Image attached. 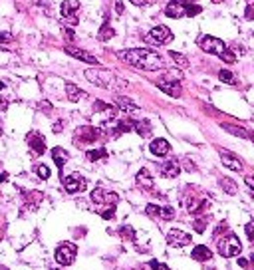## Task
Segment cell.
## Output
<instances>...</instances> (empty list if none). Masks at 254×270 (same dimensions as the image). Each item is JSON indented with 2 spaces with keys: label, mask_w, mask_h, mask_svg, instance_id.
<instances>
[{
  "label": "cell",
  "mask_w": 254,
  "mask_h": 270,
  "mask_svg": "<svg viewBox=\"0 0 254 270\" xmlns=\"http://www.w3.org/2000/svg\"><path fill=\"white\" fill-rule=\"evenodd\" d=\"M115 10H117V14H123V4H121V0H117V2H115Z\"/></svg>",
  "instance_id": "cell-38"
},
{
  "label": "cell",
  "mask_w": 254,
  "mask_h": 270,
  "mask_svg": "<svg viewBox=\"0 0 254 270\" xmlns=\"http://www.w3.org/2000/svg\"><path fill=\"white\" fill-rule=\"evenodd\" d=\"M135 181H137L139 185H143V187H153V177H151V173H149L147 169H141V171L137 173Z\"/></svg>",
  "instance_id": "cell-22"
},
{
  "label": "cell",
  "mask_w": 254,
  "mask_h": 270,
  "mask_svg": "<svg viewBox=\"0 0 254 270\" xmlns=\"http://www.w3.org/2000/svg\"><path fill=\"white\" fill-rule=\"evenodd\" d=\"M0 270H6V268H0Z\"/></svg>",
  "instance_id": "cell-45"
},
{
  "label": "cell",
  "mask_w": 254,
  "mask_h": 270,
  "mask_svg": "<svg viewBox=\"0 0 254 270\" xmlns=\"http://www.w3.org/2000/svg\"><path fill=\"white\" fill-rule=\"evenodd\" d=\"M91 84H95V86H99V88H108V90H112V88H115V86H119L121 82L110 72V70H85V74H84Z\"/></svg>",
  "instance_id": "cell-3"
},
{
  "label": "cell",
  "mask_w": 254,
  "mask_h": 270,
  "mask_svg": "<svg viewBox=\"0 0 254 270\" xmlns=\"http://www.w3.org/2000/svg\"><path fill=\"white\" fill-rule=\"evenodd\" d=\"M223 129H226V131H230V133H234V135H238V137H252L246 129H240V127H236V125H228V123H223Z\"/></svg>",
  "instance_id": "cell-24"
},
{
  "label": "cell",
  "mask_w": 254,
  "mask_h": 270,
  "mask_svg": "<svg viewBox=\"0 0 254 270\" xmlns=\"http://www.w3.org/2000/svg\"><path fill=\"white\" fill-rule=\"evenodd\" d=\"M52 270H54V268H52Z\"/></svg>",
  "instance_id": "cell-46"
},
{
  "label": "cell",
  "mask_w": 254,
  "mask_h": 270,
  "mask_svg": "<svg viewBox=\"0 0 254 270\" xmlns=\"http://www.w3.org/2000/svg\"><path fill=\"white\" fill-rule=\"evenodd\" d=\"M135 270H143V268H135Z\"/></svg>",
  "instance_id": "cell-44"
},
{
  "label": "cell",
  "mask_w": 254,
  "mask_h": 270,
  "mask_svg": "<svg viewBox=\"0 0 254 270\" xmlns=\"http://www.w3.org/2000/svg\"><path fill=\"white\" fill-rule=\"evenodd\" d=\"M0 133H2V123H0Z\"/></svg>",
  "instance_id": "cell-43"
},
{
  "label": "cell",
  "mask_w": 254,
  "mask_h": 270,
  "mask_svg": "<svg viewBox=\"0 0 254 270\" xmlns=\"http://www.w3.org/2000/svg\"><path fill=\"white\" fill-rule=\"evenodd\" d=\"M219 78H221V82H225V84H236L234 74L228 72V70H221V72H219Z\"/></svg>",
  "instance_id": "cell-27"
},
{
  "label": "cell",
  "mask_w": 254,
  "mask_h": 270,
  "mask_svg": "<svg viewBox=\"0 0 254 270\" xmlns=\"http://www.w3.org/2000/svg\"><path fill=\"white\" fill-rule=\"evenodd\" d=\"M121 235H123L125 239H135V233H133L131 227H123V229H121Z\"/></svg>",
  "instance_id": "cell-34"
},
{
  "label": "cell",
  "mask_w": 254,
  "mask_h": 270,
  "mask_svg": "<svg viewBox=\"0 0 254 270\" xmlns=\"http://www.w3.org/2000/svg\"><path fill=\"white\" fill-rule=\"evenodd\" d=\"M200 50L202 52H207V54H215V56H221L223 62L226 64H234L236 58H234V54L226 50V44L215 36H205L200 40Z\"/></svg>",
  "instance_id": "cell-2"
},
{
  "label": "cell",
  "mask_w": 254,
  "mask_h": 270,
  "mask_svg": "<svg viewBox=\"0 0 254 270\" xmlns=\"http://www.w3.org/2000/svg\"><path fill=\"white\" fill-rule=\"evenodd\" d=\"M221 185H223V189H225L226 193H230V195L236 193V185H234V181H230V179H223Z\"/></svg>",
  "instance_id": "cell-30"
},
{
  "label": "cell",
  "mask_w": 254,
  "mask_h": 270,
  "mask_svg": "<svg viewBox=\"0 0 254 270\" xmlns=\"http://www.w3.org/2000/svg\"><path fill=\"white\" fill-rule=\"evenodd\" d=\"M149 149H151V153L157 155V157H165L171 151V145L167 143V139H155V141H151Z\"/></svg>",
  "instance_id": "cell-18"
},
{
  "label": "cell",
  "mask_w": 254,
  "mask_h": 270,
  "mask_svg": "<svg viewBox=\"0 0 254 270\" xmlns=\"http://www.w3.org/2000/svg\"><path fill=\"white\" fill-rule=\"evenodd\" d=\"M66 91H68V99H72L74 103L84 97V91H82L78 86H74V84H68V86H66Z\"/></svg>",
  "instance_id": "cell-23"
},
{
  "label": "cell",
  "mask_w": 254,
  "mask_h": 270,
  "mask_svg": "<svg viewBox=\"0 0 254 270\" xmlns=\"http://www.w3.org/2000/svg\"><path fill=\"white\" fill-rule=\"evenodd\" d=\"M246 237H248V240L254 242V221H250V223L246 225Z\"/></svg>",
  "instance_id": "cell-32"
},
{
  "label": "cell",
  "mask_w": 254,
  "mask_h": 270,
  "mask_svg": "<svg viewBox=\"0 0 254 270\" xmlns=\"http://www.w3.org/2000/svg\"><path fill=\"white\" fill-rule=\"evenodd\" d=\"M221 159H223V163H225V167H228V169H232V171H242V161L240 159H236L232 153H228V151H221Z\"/></svg>",
  "instance_id": "cell-15"
},
{
  "label": "cell",
  "mask_w": 254,
  "mask_h": 270,
  "mask_svg": "<svg viewBox=\"0 0 254 270\" xmlns=\"http://www.w3.org/2000/svg\"><path fill=\"white\" fill-rule=\"evenodd\" d=\"M10 40H12V38H10L8 32H0V42H2V44H4V42H10Z\"/></svg>",
  "instance_id": "cell-35"
},
{
  "label": "cell",
  "mask_w": 254,
  "mask_h": 270,
  "mask_svg": "<svg viewBox=\"0 0 254 270\" xmlns=\"http://www.w3.org/2000/svg\"><path fill=\"white\" fill-rule=\"evenodd\" d=\"M115 105L119 107L121 112H125V114H135V112L139 110V105H137L133 99L123 97V95H117V97H115Z\"/></svg>",
  "instance_id": "cell-17"
},
{
  "label": "cell",
  "mask_w": 254,
  "mask_h": 270,
  "mask_svg": "<svg viewBox=\"0 0 254 270\" xmlns=\"http://www.w3.org/2000/svg\"><path fill=\"white\" fill-rule=\"evenodd\" d=\"M99 135H101V131L95 129V127H80V129L76 131V137H78L80 141H87V143L95 141Z\"/></svg>",
  "instance_id": "cell-16"
},
{
  "label": "cell",
  "mask_w": 254,
  "mask_h": 270,
  "mask_svg": "<svg viewBox=\"0 0 254 270\" xmlns=\"http://www.w3.org/2000/svg\"><path fill=\"white\" fill-rule=\"evenodd\" d=\"M169 56H171V58H173V60L177 62V66H183V68H187V66H189L187 58H185V56H181V54H179V52H171V54H169Z\"/></svg>",
  "instance_id": "cell-29"
},
{
  "label": "cell",
  "mask_w": 254,
  "mask_h": 270,
  "mask_svg": "<svg viewBox=\"0 0 254 270\" xmlns=\"http://www.w3.org/2000/svg\"><path fill=\"white\" fill-rule=\"evenodd\" d=\"M187 4L189 2H185V0H171L165 8V14L169 18H183L187 16Z\"/></svg>",
  "instance_id": "cell-10"
},
{
  "label": "cell",
  "mask_w": 254,
  "mask_h": 270,
  "mask_svg": "<svg viewBox=\"0 0 254 270\" xmlns=\"http://www.w3.org/2000/svg\"><path fill=\"white\" fill-rule=\"evenodd\" d=\"M6 177H8L6 173H2V171H0V183H4V181H6Z\"/></svg>",
  "instance_id": "cell-41"
},
{
  "label": "cell",
  "mask_w": 254,
  "mask_h": 270,
  "mask_svg": "<svg viewBox=\"0 0 254 270\" xmlns=\"http://www.w3.org/2000/svg\"><path fill=\"white\" fill-rule=\"evenodd\" d=\"M2 88H4V84H2V82H0V91H2Z\"/></svg>",
  "instance_id": "cell-42"
},
{
  "label": "cell",
  "mask_w": 254,
  "mask_h": 270,
  "mask_svg": "<svg viewBox=\"0 0 254 270\" xmlns=\"http://www.w3.org/2000/svg\"><path fill=\"white\" fill-rule=\"evenodd\" d=\"M171 40H173V32L167 26H155V28H151L149 34H145V42L153 44V46H163Z\"/></svg>",
  "instance_id": "cell-4"
},
{
  "label": "cell",
  "mask_w": 254,
  "mask_h": 270,
  "mask_svg": "<svg viewBox=\"0 0 254 270\" xmlns=\"http://www.w3.org/2000/svg\"><path fill=\"white\" fill-rule=\"evenodd\" d=\"M64 34H66V38H68V40H74V30H70V28H64Z\"/></svg>",
  "instance_id": "cell-36"
},
{
  "label": "cell",
  "mask_w": 254,
  "mask_h": 270,
  "mask_svg": "<svg viewBox=\"0 0 254 270\" xmlns=\"http://www.w3.org/2000/svg\"><path fill=\"white\" fill-rule=\"evenodd\" d=\"M0 110H6V99L0 97Z\"/></svg>",
  "instance_id": "cell-40"
},
{
  "label": "cell",
  "mask_w": 254,
  "mask_h": 270,
  "mask_svg": "<svg viewBox=\"0 0 254 270\" xmlns=\"http://www.w3.org/2000/svg\"><path fill=\"white\" fill-rule=\"evenodd\" d=\"M147 214L151 217H161L165 221H173L175 219V210L171 207H157V205H147Z\"/></svg>",
  "instance_id": "cell-12"
},
{
  "label": "cell",
  "mask_w": 254,
  "mask_h": 270,
  "mask_svg": "<svg viewBox=\"0 0 254 270\" xmlns=\"http://www.w3.org/2000/svg\"><path fill=\"white\" fill-rule=\"evenodd\" d=\"M106 157V149H93V151H87V159L89 161H97V159H104Z\"/></svg>",
  "instance_id": "cell-28"
},
{
  "label": "cell",
  "mask_w": 254,
  "mask_h": 270,
  "mask_svg": "<svg viewBox=\"0 0 254 270\" xmlns=\"http://www.w3.org/2000/svg\"><path fill=\"white\" fill-rule=\"evenodd\" d=\"M52 159H54L56 167L62 171V169H64V165H66V161L70 159V155H68V151H66V149H62V147H54V149H52Z\"/></svg>",
  "instance_id": "cell-19"
},
{
  "label": "cell",
  "mask_w": 254,
  "mask_h": 270,
  "mask_svg": "<svg viewBox=\"0 0 254 270\" xmlns=\"http://www.w3.org/2000/svg\"><path fill=\"white\" fill-rule=\"evenodd\" d=\"M64 189H66L68 193H80V191H84V189H85V179H84V175L72 173V175L64 177Z\"/></svg>",
  "instance_id": "cell-8"
},
{
  "label": "cell",
  "mask_w": 254,
  "mask_h": 270,
  "mask_svg": "<svg viewBox=\"0 0 254 270\" xmlns=\"http://www.w3.org/2000/svg\"><path fill=\"white\" fill-rule=\"evenodd\" d=\"M119 60H123L125 64L139 68V70H147V72H155V70H163L167 68V60L163 56H159L157 52L149 50V48H133V50H121Z\"/></svg>",
  "instance_id": "cell-1"
},
{
  "label": "cell",
  "mask_w": 254,
  "mask_h": 270,
  "mask_svg": "<svg viewBox=\"0 0 254 270\" xmlns=\"http://www.w3.org/2000/svg\"><path fill=\"white\" fill-rule=\"evenodd\" d=\"M64 50H66V54H70L72 58H76V60H80V62H87V64H93V66H97V64H99V60H95V56H91V54H87V52H85V50H82V48H76V46H66Z\"/></svg>",
  "instance_id": "cell-9"
},
{
  "label": "cell",
  "mask_w": 254,
  "mask_h": 270,
  "mask_svg": "<svg viewBox=\"0 0 254 270\" xmlns=\"http://www.w3.org/2000/svg\"><path fill=\"white\" fill-rule=\"evenodd\" d=\"M149 266H151V270H169L165 264H161V262H157V260H151Z\"/></svg>",
  "instance_id": "cell-33"
},
{
  "label": "cell",
  "mask_w": 254,
  "mask_h": 270,
  "mask_svg": "<svg viewBox=\"0 0 254 270\" xmlns=\"http://www.w3.org/2000/svg\"><path fill=\"white\" fill-rule=\"evenodd\" d=\"M191 256H193L195 260H198V262H207V260L213 258V252H211L207 246H195V250L191 252Z\"/></svg>",
  "instance_id": "cell-21"
},
{
  "label": "cell",
  "mask_w": 254,
  "mask_h": 270,
  "mask_svg": "<svg viewBox=\"0 0 254 270\" xmlns=\"http://www.w3.org/2000/svg\"><path fill=\"white\" fill-rule=\"evenodd\" d=\"M28 145L32 147V151L34 153H38V155H42L44 151H46V141H44V137L40 135V133H36V131H32V133H28Z\"/></svg>",
  "instance_id": "cell-14"
},
{
  "label": "cell",
  "mask_w": 254,
  "mask_h": 270,
  "mask_svg": "<svg viewBox=\"0 0 254 270\" xmlns=\"http://www.w3.org/2000/svg\"><path fill=\"white\" fill-rule=\"evenodd\" d=\"M76 252H78V248H76L74 244H70V242L60 244L58 250H56V260H58L62 266H70V264L76 260Z\"/></svg>",
  "instance_id": "cell-7"
},
{
  "label": "cell",
  "mask_w": 254,
  "mask_h": 270,
  "mask_svg": "<svg viewBox=\"0 0 254 270\" xmlns=\"http://www.w3.org/2000/svg\"><path fill=\"white\" fill-rule=\"evenodd\" d=\"M244 16L252 20V18H254V8H252V6H248V8H246V14H244Z\"/></svg>",
  "instance_id": "cell-37"
},
{
  "label": "cell",
  "mask_w": 254,
  "mask_h": 270,
  "mask_svg": "<svg viewBox=\"0 0 254 270\" xmlns=\"http://www.w3.org/2000/svg\"><path fill=\"white\" fill-rule=\"evenodd\" d=\"M240 240H238V237L236 235H226L225 239H221L219 240V252L225 256V258H232V256H236L238 252H240Z\"/></svg>",
  "instance_id": "cell-5"
},
{
  "label": "cell",
  "mask_w": 254,
  "mask_h": 270,
  "mask_svg": "<svg viewBox=\"0 0 254 270\" xmlns=\"http://www.w3.org/2000/svg\"><path fill=\"white\" fill-rule=\"evenodd\" d=\"M157 88L163 90L165 93H169L171 97H179V95H181V84H179V76H177V74H171V76H167L165 80H159V82H157Z\"/></svg>",
  "instance_id": "cell-6"
},
{
  "label": "cell",
  "mask_w": 254,
  "mask_h": 270,
  "mask_svg": "<svg viewBox=\"0 0 254 270\" xmlns=\"http://www.w3.org/2000/svg\"><path fill=\"white\" fill-rule=\"evenodd\" d=\"M78 10H80V0H64L62 6H60L62 16H64V18H68V20H72L74 24L78 22V18H76Z\"/></svg>",
  "instance_id": "cell-11"
},
{
  "label": "cell",
  "mask_w": 254,
  "mask_h": 270,
  "mask_svg": "<svg viewBox=\"0 0 254 270\" xmlns=\"http://www.w3.org/2000/svg\"><path fill=\"white\" fill-rule=\"evenodd\" d=\"M167 242H169L171 246H183V244H189V242H191V235H187V233H183V231H179V229H171V231L167 233Z\"/></svg>",
  "instance_id": "cell-13"
},
{
  "label": "cell",
  "mask_w": 254,
  "mask_h": 270,
  "mask_svg": "<svg viewBox=\"0 0 254 270\" xmlns=\"http://www.w3.org/2000/svg\"><path fill=\"white\" fill-rule=\"evenodd\" d=\"M179 173H181V167H179L177 161H167V163L161 165V175H163V177L173 179V177H177Z\"/></svg>",
  "instance_id": "cell-20"
},
{
  "label": "cell",
  "mask_w": 254,
  "mask_h": 270,
  "mask_svg": "<svg viewBox=\"0 0 254 270\" xmlns=\"http://www.w3.org/2000/svg\"><path fill=\"white\" fill-rule=\"evenodd\" d=\"M133 129H137V131L145 137V135H149V131H151V123H149V121H133Z\"/></svg>",
  "instance_id": "cell-26"
},
{
  "label": "cell",
  "mask_w": 254,
  "mask_h": 270,
  "mask_svg": "<svg viewBox=\"0 0 254 270\" xmlns=\"http://www.w3.org/2000/svg\"><path fill=\"white\" fill-rule=\"evenodd\" d=\"M36 175H38L40 179H48V177H50V169H48L46 165H38V167H36Z\"/></svg>",
  "instance_id": "cell-31"
},
{
  "label": "cell",
  "mask_w": 254,
  "mask_h": 270,
  "mask_svg": "<svg viewBox=\"0 0 254 270\" xmlns=\"http://www.w3.org/2000/svg\"><path fill=\"white\" fill-rule=\"evenodd\" d=\"M131 2L135 4V6H143V4H147L149 0H131Z\"/></svg>",
  "instance_id": "cell-39"
},
{
  "label": "cell",
  "mask_w": 254,
  "mask_h": 270,
  "mask_svg": "<svg viewBox=\"0 0 254 270\" xmlns=\"http://www.w3.org/2000/svg\"><path fill=\"white\" fill-rule=\"evenodd\" d=\"M113 34H115L113 28L110 26V22H106L104 26H101V30H99L97 36H99V40H110V38H113Z\"/></svg>",
  "instance_id": "cell-25"
}]
</instances>
